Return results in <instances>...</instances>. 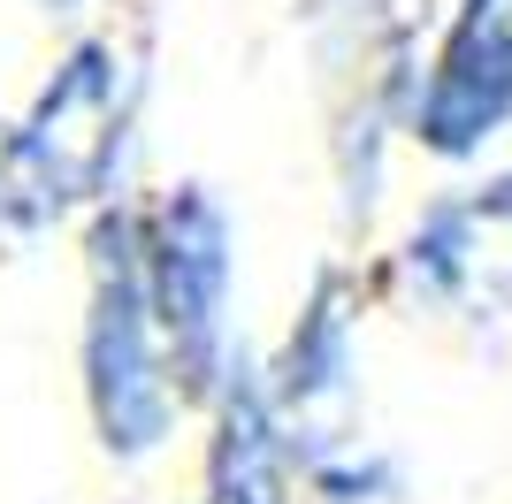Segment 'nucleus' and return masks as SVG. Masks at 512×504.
Segmentation results:
<instances>
[{"mask_svg": "<svg viewBox=\"0 0 512 504\" xmlns=\"http://www.w3.org/2000/svg\"><path fill=\"white\" fill-rule=\"evenodd\" d=\"M77 375H85L92 436L115 466H146L169 451L176 420L192 413L176 382L169 336L146 291V207L123 191L85 222V321H77Z\"/></svg>", "mask_w": 512, "mask_h": 504, "instance_id": "obj_1", "label": "nucleus"}, {"mask_svg": "<svg viewBox=\"0 0 512 504\" xmlns=\"http://www.w3.org/2000/svg\"><path fill=\"white\" fill-rule=\"evenodd\" d=\"M130 107L138 84L115 39H69L62 62L46 69L31 107L16 115V161L39 230L69 222L77 207H107L130 146Z\"/></svg>", "mask_w": 512, "mask_h": 504, "instance_id": "obj_2", "label": "nucleus"}, {"mask_svg": "<svg viewBox=\"0 0 512 504\" xmlns=\"http://www.w3.org/2000/svg\"><path fill=\"white\" fill-rule=\"evenodd\" d=\"M146 291L184 398L207 405L245 359V344H237V222L214 184H176L146 207Z\"/></svg>", "mask_w": 512, "mask_h": 504, "instance_id": "obj_3", "label": "nucleus"}, {"mask_svg": "<svg viewBox=\"0 0 512 504\" xmlns=\"http://www.w3.org/2000/svg\"><path fill=\"white\" fill-rule=\"evenodd\" d=\"M398 275L444 321H512V176H482L413 214Z\"/></svg>", "mask_w": 512, "mask_h": 504, "instance_id": "obj_4", "label": "nucleus"}, {"mask_svg": "<svg viewBox=\"0 0 512 504\" xmlns=\"http://www.w3.org/2000/svg\"><path fill=\"white\" fill-rule=\"evenodd\" d=\"M512 123V0H459L444 39L413 69L406 138L428 161H474Z\"/></svg>", "mask_w": 512, "mask_h": 504, "instance_id": "obj_5", "label": "nucleus"}, {"mask_svg": "<svg viewBox=\"0 0 512 504\" xmlns=\"http://www.w3.org/2000/svg\"><path fill=\"white\" fill-rule=\"evenodd\" d=\"M268 382H276V405L306 459L360 436V298L337 260L314 268L299 321L283 329L276 359H268Z\"/></svg>", "mask_w": 512, "mask_h": 504, "instance_id": "obj_6", "label": "nucleus"}, {"mask_svg": "<svg viewBox=\"0 0 512 504\" xmlns=\"http://www.w3.org/2000/svg\"><path fill=\"white\" fill-rule=\"evenodd\" d=\"M306 482V451L276 405L268 367L237 359L230 382L207 398V459H199V504H291Z\"/></svg>", "mask_w": 512, "mask_h": 504, "instance_id": "obj_7", "label": "nucleus"}, {"mask_svg": "<svg viewBox=\"0 0 512 504\" xmlns=\"http://www.w3.org/2000/svg\"><path fill=\"white\" fill-rule=\"evenodd\" d=\"M306 489H314L321 504H390L398 497V466L367 436H352V443H329V451L306 459Z\"/></svg>", "mask_w": 512, "mask_h": 504, "instance_id": "obj_8", "label": "nucleus"}, {"mask_svg": "<svg viewBox=\"0 0 512 504\" xmlns=\"http://www.w3.org/2000/svg\"><path fill=\"white\" fill-rule=\"evenodd\" d=\"M39 214H31V191H23V161H16V123L0 115V237H31Z\"/></svg>", "mask_w": 512, "mask_h": 504, "instance_id": "obj_9", "label": "nucleus"}, {"mask_svg": "<svg viewBox=\"0 0 512 504\" xmlns=\"http://www.w3.org/2000/svg\"><path fill=\"white\" fill-rule=\"evenodd\" d=\"M46 16H77V8H85V0H39Z\"/></svg>", "mask_w": 512, "mask_h": 504, "instance_id": "obj_10", "label": "nucleus"}]
</instances>
